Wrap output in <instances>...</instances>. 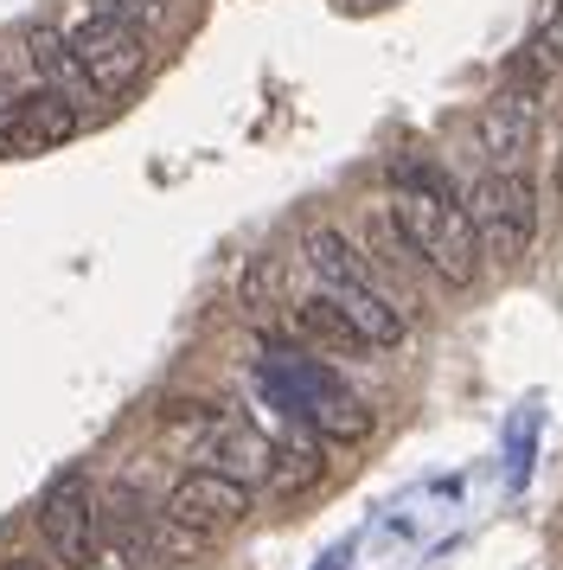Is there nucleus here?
I'll return each instance as SVG.
<instances>
[{
	"label": "nucleus",
	"mask_w": 563,
	"mask_h": 570,
	"mask_svg": "<svg viewBox=\"0 0 563 570\" xmlns=\"http://www.w3.org/2000/svg\"><path fill=\"white\" fill-rule=\"evenodd\" d=\"M391 180H397V193H391V225L404 237V250L429 263L448 288H467L481 276V244H474V225L461 212L455 186L442 180L429 160H397Z\"/></svg>",
	"instance_id": "1"
},
{
	"label": "nucleus",
	"mask_w": 563,
	"mask_h": 570,
	"mask_svg": "<svg viewBox=\"0 0 563 570\" xmlns=\"http://www.w3.org/2000/svg\"><path fill=\"white\" fill-rule=\"evenodd\" d=\"M256 379H263V391L276 397L282 411H295L307 430H320L327 442H365L372 436V411H365V397L346 391V379H339L333 365H320L314 353H288V346H276Z\"/></svg>",
	"instance_id": "2"
},
{
	"label": "nucleus",
	"mask_w": 563,
	"mask_h": 570,
	"mask_svg": "<svg viewBox=\"0 0 563 570\" xmlns=\"http://www.w3.org/2000/svg\"><path fill=\"white\" fill-rule=\"evenodd\" d=\"M467 225H474V244H481V257L493 263H525L537 237V186L518 174V167H493L474 193H467Z\"/></svg>",
	"instance_id": "3"
},
{
	"label": "nucleus",
	"mask_w": 563,
	"mask_h": 570,
	"mask_svg": "<svg viewBox=\"0 0 563 570\" xmlns=\"http://www.w3.org/2000/svg\"><path fill=\"white\" fill-rule=\"evenodd\" d=\"M160 519L186 532L192 544H211L237 532L244 519H250V481H237V474H218V468H186L174 488H167V507Z\"/></svg>",
	"instance_id": "4"
},
{
	"label": "nucleus",
	"mask_w": 563,
	"mask_h": 570,
	"mask_svg": "<svg viewBox=\"0 0 563 570\" xmlns=\"http://www.w3.org/2000/svg\"><path fill=\"white\" fill-rule=\"evenodd\" d=\"M71 58H77V78L102 90V97H116L128 83L141 78V65H148V39L135 20H116V13H90L83 27L71 32Z\"/></svg>",
	"instance_id": "5"
},
{
	"label": "nucleus",
	"mask_w": 563,
	"mask_h": 570,
	"mask_svg": "<svg viewBox=\"0 0 563 570\" xmlns=\"http://www.w3.org/2000/svg\"><path fill=\"white\" fill-rule=\"evenodd\" d=\"M39 539L51 544V558L65 570H90L97 564V544H102V513H97V493L83 474H58L39 500Z\"/></svg>",
	"instance_id": "6"
},
{
	"label": "nucleus",
	"mask_w": 563,
	"mask_h": 570,
	"mask_svg": "<svg viewBox=\"0 0 563 570\" xmlns=\"http://www.w3.org/2000/svg\"><path fill=\"white\" fill-rule=\"evenodd\" d=\"M474 141L493 167H518L537 141V90H518V83L493 90L474 116Z\"/></svg>",
	"instance_id": "7"
},
{
	"label": "nucleus",
	"mask_w": 563,
	"mask_h": 570,
	"mask_svg": "<svg viewBox=\"0 0 563 570\" xmlns=\"http://www.w3.org/2000/svg\"><path fill=\"white\" fill-rule=\"evenodd\" d=\"M77 135V104L65 90H32L0 116V155H51Z\"/></svg>",
	"instance_id": "8"
},
{
	"label": "nucleus",
	"mask_w": 563,
	"mask_h": 570,
	"mask_svg": "<svg viewBox=\"0 0 563 570\" xmlns=\"http://www.w3.org/2000/svg\"><path fill=\"white\" fill-rule=\"evenodd\" d=\"M269 449H276V442H263L250 423H230L225 411H218V423L192 442V455H199V462H211L218 474H237V481H263Z\"/></svg>",
	"instance_id": "9"
},
{
	"label": "nucleus",
	"mask_w": 563,
	"mask_h": 570,
	"mask_svg": "<svg viewBox=\"0 0 563 570\" xmlns=\"http://www.w3.org/2000/svg\"><path fill=\"white\" fill-rule=\"evenodd\" d=\"M320 295H327L333 308L346 314V321H353L358 327V340H365V346H397V340H404V314L391 308V302H384L378 295V283H353V288H320Z\"/></svg>",
	"instance_id": "10"
},
{
	"label": "nucleus",
	"mask_w": 563,
	"mask_h": 570,
	"mask_svg": "<svg viewBox=\"0 0 563 570\" xmlns=\"http://www.w3.org/2000/svg\"><path fill=\"white\" fill-rule=\"evenodd\" d=\"M295 334H302L307 346H320V353H372V346L358 340V327L333 308L327 295H314V302H302V308H295Z\"/></svg>",
	"instance_id": "11"
},
{
	"label": "nucleus",
	"mask_w": 563,
	"mask_h": 570,
	"mask_svg": "<svg viewBox=\"0 0 563 570\" xmlns=\"http://www.w3.org/2000/svg\"><path fill=\"white\" fill-rule=\"evenodd\" d=\"M307 263H314V276H320V288H353V283H372V269H365V257H358L353 244L339 232H307Z\"/></svg>",
	"instance_id": "12"
},
{
	"label": "nucleus",
	"mask_w": 563,
	"mask_h": 570,
	"mask_svg": "<svg viewBox=\"0 0 563 570\" xmlns=\"http://www.w3.org/2000/svg\"><path fill=\"white\" fill-rule=\"evenodd\" d=\"M116 551H122L128 570H167L174 564V551H167V519L154 525L141 513H122L116 519Z\"/></svg>",
	"instance_id": "13"
},
{
	"label": "nucleus",
	"mask_w": 563,
	"mask_h": 570,
	"mask_svg": "<svg viewBox=\"0 0 563 570\" xmlns=\"http://www.w3.org/2000/svg\"><path fill=\"white\" fill-rule=\"evenodd\" d=\"M320 481V449H307V442H282L269 449V468H263V488L276 493V500H295Z\"/></svg>",
	"instance_id": "14"
},
{
	"label": "nucleus",
	"mask_w": 563,
	"mask_h": 570,
	"mask_svg": "<svg viewBox=\"0 0 563 570\" xmlns=\"http://www.w3.org/2000/svg\"><path fill=\"white\" fill-rule=\"evenodd\" d=\"M26 46H32V65L46 71L51 83H65V78H77V58H71V39L58 27H32L26 32Z\"/></svg>",
	"instance_id": "15"
},
{
	"label": "nucleus",
	"mask_w": 563,
	"mask_h": 570,
	"mask_svg": "<svg viewBox=\"0 0 563 570\" xmlns=\"http://www.w3.org/2000/svg\"><path fill=\"white\" fill-rule=\"evenodd\" d=\"M532 52L544 58V65H563V0H551V13H544V27H537Z\"/></svg>",
	"instance_id": "16"
},
{
	"label": "nucleus",
	"mask_w": 563,
	"mask_h": 570,
	"mask_svg": "<svg viewBox=\"0 0 563 570\" xmlns=\"http://www.w3.org/2000/svg\"><path fill=\"white\" fill-rule=\"evenodd\" d=\"M269 295H276V263L256 257V263H250V276H244V308H263Z\"/></svg>",
	"instance_id": "17"
},
{
	"label": "nucleus",
	"mask_w": 563,
	"mask_h": 570,
	"mask_svg": "<svg viewBox=\"0 0 563 570\" xmlns=\"http://www.w3.org/2000/svg\"><path fill=\"white\" fill-rule=\"evenodd\" d=\"M102 13H116V20H135V27H148L154 13H160V0H102Z\"/></svg>",
	"instance_id": "18"
},
{
	"label": "nucleus",
	"mask_w": 563,
	"mask_h": 570,
	"mask_svg": "<svg viewBox=\"0 0 563 570\" xmlns=\"http://www.w3.org/2000/svg\"><path fill=\"white\" fill-rule=\"evenodd\" d=\"M0 570H46V564H32V558H7Z\"/></svg>",
	"instance_id": "19"
},
{
	"label": "nucleus",
	"mask_w": 563,
	"mask_h": 570,
	"mask_svg": "<svg viewBox=\"0 0 563 570\" xmlns=\"http://www.w3.org/2000/svg\"><path fill=\"white\" fill-rule=\"evenodd\" d=\"M557 193H563V155H557Z\"/></svg>",
	"instance_id": "20"
}]
</instances>
